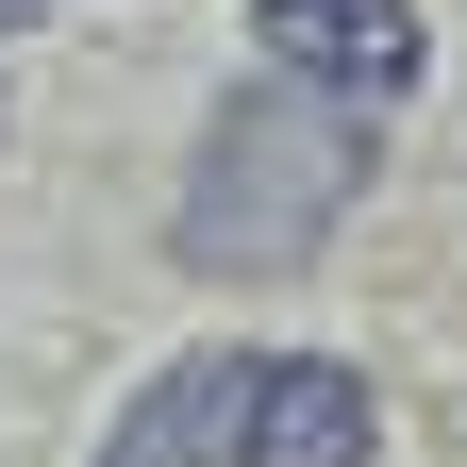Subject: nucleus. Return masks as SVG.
<instances>
[{"instance_id":"nucleus-3","label":"nucleus","mask_w":467,"mask_h":467,"mask_svg":"<svg viewBox=\"0 0 467 467\" xmlns=\"http://www.w3.org/2000/svg\"><path fill=\"white\" fill-rule=\"evenodd\" d=\"M251 34H267V67H301V84H334V100H418V67H434V34H418V0H251Z\"/></svg>"},{"instance_id":"nucleus-2","label":"nucleus","mask_w":467,"mask_h":467,"mask_svg":"<svg viewBox=\"0 0 467 467\" xmlns=\"http://www.w3.org/2000/svg\"><path fill=\"white\" fill-rule=\"evenodd\" d=\"M234 467H384V400L334 350H251L234 384Z\"/></svg>"},{"instance_id":"nucleus-4","label":"nucleus","mask_w":467,"mask_h":467,"mask_svg":"<svg viewBox=\"0 0 467 467\" xmlns=\"http://www.w3.org/2000/svg\"><path fill=\"white\" fill-rule=\"evenodd\" d=\"M234 384H251V350H167V368L117 400L100 467H234Z\"/></svg>"},{"instance_id":"nucleus-1","label":"nucleus","mask_w":467,"mask_h":467,"mask_svg":"<svg viewBox=\"0 0 467 467\" xmlns=\"http://www.w3.org/2000/svg\"><path fill=\"white\" fill-rule=\"evenodd\" d=\"M368 150H384L368 100H334V84H301V67H251V84L201 117L184 201H167L184 284H284V267H317L334 217L368 201Z\"/></svg>"},{"instance_id":"nucleus-5","label":"nucleus","mask_w":467,"mask_h":467,"mask_svg":"<svg viewBox=\"0 0 467 467\" xmlns=\"http://www.w3.org/2000/svg\"><path fill=\"white\" fill-rule=\"evenodd\" d=\"M34 17H67V0H0V34H34Z\"/></svg>"}]
</instances>
